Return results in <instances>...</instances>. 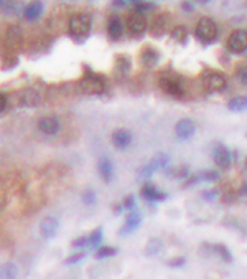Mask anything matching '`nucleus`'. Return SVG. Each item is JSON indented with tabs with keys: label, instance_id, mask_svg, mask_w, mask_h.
<instances>
[{
	"label": "nucleus",
	"instance_id": "nucleus-1",
	"mask_svg": "<svg viewBox=\"0 0 247 279\" xmlns=\"http://www.w3.org/2000/svg\"><path fill=\"white\" fill-rule=\"evenodd\" d=\"M91 25L93 20L88 14H75L69 19V33L76 40H84L91 33Z\"/></svg>",
	"mask_w": 247,
	"mask_h": 279
},
{
	"label": "nucleus",
	"instance_id": "nucleus-2",
	"mask_svg": "<svg viewBox=\"0 0 247 279\" xmlns=\"http://www.w3.org/2000/svg\"><path fill=\"white\" fill-rule=\"evenodd\" d=\"M196 38L205 45H211L218 38V25L214 20H211L209 17H203L199 19L196 25Z\"/></svg>",
	"mask_w": 247,
	"mask_h": 279
},
{
	"label": "nucleus",
	"instance_id": "nucleus-3",
	"mask_svg": "<svg viewBox=\"0 0 247 279\" xmlns=\"http://www.w3.org/2000/svg\"><path fill=\"white\" fill-rule=\"evenodd\" d=\"M160 88H162L167 94L173 96V98H178V99L183 98L186 93L183 81H181L176 75L162 76V80H160Z\"/></svg>",
	"mask_w": 247,
	"mask_h": 279
},
{
	"label": "nucleus",
	"instance_id": "nucleus-4",
	"mask_svg": "<svg viewBox=\"0 0 247 279\" xmlns=\"http://www.w3.org/2000/svg\"><path fill=\"white\" fill-rule=\"evenodd\" d=\"M203 85L209 93H223L228 89V78L219 71H208L203 76Z\"/></svg>",
	"mask_w": 247,
	"mask_h": 279
},
{
	"label": "nucleus",
	"instance_id": "nucleus-5",
	"mask_svg": "<svg viewBox=\"0 0 247 279\" xmlns=\"http://www.w3.org/2000/svg\"><path fill=\"white\" fill-rule=\"evenodd\" d=\"M81 89L86 94H102L106 91V81L99 75H86L81 80Z\"/></svg>",
	"mask_w": 247,
	"mask_h": 279
},
{
	"label": "nucleus",
	"instance_id": "nucleus-6",
	"mask_svg": "<svg viewBox=\"0 0 247 279\" xmlns=\"http://www.w3.org/2000/svg\"><path fill=\"white\" fill-rule=\"evenodd\" d=\"M228 50L231 53L241 55L247 50V32L246 30H234L228 38Z\"/></svg>",
	"mask_w": 247,
	"mask_h": 279
},
{
	"label": "nucleus",
	"instance_id": "nucleus-7",
	"mask_svg": "<svg viewBox=\"0 0 247 279\" xmlns=\"http://www.w3.org/2000/svg\"><path fill=\"white\" fill-rule=\"evenodd\" d=\"M147 27H149V21H147L145 15L140 14V12H133V14L129 17L127 28L132 37H142V35L147 32Z\"/></svg>",
	"mask_w": 247,
	"mask_h": 279
},
{
	"label": "nucleus",
	"instance_id": "nucleus-8",
	"mask_svg": "<svg viewBox=\"0 0 247 279\" xmlns=\"http://www.w3.org/2000/svg\"><path fill=\"white\" fill-rule=\"evenodd\" d=\"M213 159H214V164L218 165L219 169H224V171L231 167L232 164V154L224 144H216L214 146Z\"/></svg>",
	"mask_w": 247,
	"mask_h": 279
},
{
	"label": "nucleus",
	"instance_id": "nucleus-9",
	"mask_svg": "<svg viewBox=\"0 0 247 279\" xmlns=\"http://www.w3.org/2000/svg\"><path fill=\"white\" fill-rule=\"evenodd\" d=\"M38 129L45 136L53 137L61 130V123H59V119L56 116H45L38 121Z\"/></svg>",
	"mask_w": 247,
	"mask_h": 279
},
{
	"label": "nucleus",
	"instance_id": "nucleus-10",
	"mask_svg": "<svg viewBox=\"0 0 247 279\" xmlns=\"http://www.w3.org/2000/svg\"><path fill=\"white\" fill-rule=\"evenodd\" d=\"M194 132H196V124H194L193 119H188V117L180 119L175 126V136L180 141H188L194 136Z\"/></svg>",
	"mask_w": 247,
	"mask_h": 279
},
{
	"label": "nucleus",
	"instance_id": "nucleus-11",
	"mask_svg": "<svg viewBox=\"0 0 247 279\" xmlns=\"http://www.w3.org/2000/svg\"><path fill=\"white\" fill-rule=\"evenodd\" d=\"M59 230V220L53 215H48L45 216L43 220L40 221V235L45 239H51L56 236Z\"/></svg>",
	"mask_w": 247,
	"mask_h": 279
},
{
	"label": "nucleus",
	"instance_id": "nucleus-12",
	"mask_svg": "<svg viewBox=\"0 0 247 279\" xmlns=\"http://www.w3.org/2000/svg\"><path fill=\"white\" fill-rule=\"evenodd\" d=\"M112 144L117 149H127L132 144V134L127 129H115L112 132Z\"/></svg>",
	"mask_w": 247,
	"mask_h": 279
},
{
	"label": "nucleus",
	"instance_id": "nucleus-13",
	"mask_svg": "<svg viewBox=\"0 0 247 279\" xmlns=\"http://www.w3.org/2000/svg\"><path fill=\"white\" fill-rule=\"evenodd\" d=\"M97 171H99V175L106 184H109L112 180V177H114V165H112V160L109 157H101L97 162Z\"/></svg>",
	"mask_w": 247,
	"mask_h": 279
},
{
	"label": "nucleus",
	"instance_id": "nucleus-14",
	"mask_svg": "<svg viewBox=\"0 0 247 279\" xmlns=\"http://www.w3.org/2000/svg\"><path fill=\"white\" fill-rule=\"evenodd\" d=\"M140 223H142V215H140V213H138L137 210H132V212L127 215V218H125L124 226L120 228V233H122V235H127V233L135 232L138 226H140Z\"/></svg>",
	"mask_w": 247,
	"mask_h": 279
},
{
	"label": "nucleus",
	"instance_id": "nucleus-15",
	"mask_svg": "<svg viewBox=\"0 0 247 279\" xmlns=\"http://www.w3.org/2000/svg\"><path fill=\"white\" fill-rule=\"evenodd\" d=\"M140 195L145 200H149V202H162V200L167 198V193H165V192L158 190L157 187H153L152 184H145L142 187Z\"/></svg>",
	"mask_w": 247,
	"mask_h": 279
},
{
	"label": "nucleus",
	"instance_id": "nucleus-16",
	"mask_svg": "<svg viewBox=\"0 0 247 279\" xmlns=\"http://www.w3.org/2000/svg\"><path fill=\"white\" fill-rule=\"evenodd\" d=\"M122 32H124V25H122V20L119 17H111L109 19V23H107V33L112 40H119L122 37Z\"/></svg>",
	"mask_w": 247,
	"mask_h": 279
},
{
	"label": "nucleus",
	"instance_id": "nucleus-17",
	"mask_svg": "<svg viewBox=\"0 0 247 279\" xmlns=\"http://www.w3.org/2000/svg\"><path fill=\"white\" fill-rule=\"evenodd\" d=\"M41 12H43V3L40 0H33V2H30L28 5L23 8V17L27 20L33 21L41 15Z\"/></svg>",
	"mask_w": 247,
	"mask_h": 279
},
{
	"label": "nucleus",
	"instance_id": "nucleus-18",
	"mask_svg": "<svg viewBox=\"0 0 247 279\" xmlns=\"http://www.w3.org/2000/svg\"><path fill=\"white\" fill-rule=\"evenodd\" d=\"M158 60L160 55L157 50H153V48H144V51H142V63L147 68H153L158 63Z\"/></svg>",
	"mask_w": 247,
	"mask_h": 279
},
{
	"label": "nucleus",
	"instance_id": "nucleus-19",
	"mask_svg": "<svg viewBox=\"0 0 247 279\" xmlns=\"http://www.w3.org/2000/svg\"><path fill=\"white\" fill-rule=\"evenodd\" d=\"M0 279H19V268L14 263L0 266Z\"/></svg>",
	"mask_w": 247,
	"mask_h": 279
},
{
	"label": "nucleus",
	"instance_id": "nucleus-20",
	"mask_svg": "<svg viewBox=\"0 0 247 279\" xmlns=\"http://www.w3.org/2000/svg\"><path fill=\"white\" fill-rule=\"evenodd\" d=\"M228 109L232 112H241L247 109V96H236V98L229 99Z\"/></svg>",
	"mask_w": 247,
	"mask_h": 279
},
{
	"label": "nucleus",
	"instance_id": "nucleus-21",
	"mask_svg": "<svg viewBox=\"0 0 247 279\" xmlns=\"http://www.w3.org/2000/svg\"><path fill=\"white\" fill-rule=\"evenodd\" d=\"M20 10V5L19 2H14V0H0V12L7 15H14V14H19Z\"/></svg>",
	"mask_w": 247,
	"mask_h": 279
},
{
	"label": "nucleus",
	"instance_id": "nucleus-22",
	"mask_svg": "<svg viewBox=\"0 0 247 279\" xmlns=\"http://www.w3.org/2000/svg\"><path fill=\"white\" fill-rule=\"evenodd\" d=\"M167 173L173 178H181V180H185L186 177H188V167H185V165H178V167H168Z\"/></svg>",
	"mask_w": 247,
	"mask_h": 279
},
{
	"label": "nucleus",
	"instance_id": "nucleus-23",
	"mask_svg": "<svg viewBox=\"0 0 247 279\" xmlns=\"http://www.w3.org/2000/svg\"><path fill=\"white\" fill-rule=\"evenodd\" d=\"M150 164L153 165L155 171H158V169H168V164H170V157H168L167 154H158L153 160H152Z\"/></svg>",
	"mask_w": 247,
	"mask_h": 279
},
{
	"label": "nucleus",
	"instance_id": "nucleus-24",
	"mask_svg": "<svg viewBox=\"0 0 247 279\" xmlns=\"http://www.w3.org/2000/svg\"><path fill=\"white\" fill-rule=\"evenodd\" d=\"M213 251L216 253V255L219 256L223 261H226V263H231L232 261V255L229 253V250L224 245H214L213 246Z\"/></svg>",
	"mask_w": 247,
	"mask_h": 279
},
{
	"label": "nucleus",
	"instance_id": "nucleus-25",
	"mask_svg": "<svg viewBox=\"0 0 247 279\" xmlns=\"http://www.w3.org/2000/svg\"><path fill=\"white\" fill-rule=\"evenodd\" d=\"M117 250L112 246H99L97 251H96V258L97 259H106V258H112V256H115Z\"/></svg>",
	"mask_w": 247,
	"mask_h": 279
},
{
	"label": "nucleus",
	"instance_id": "nucleus-26",
	"mask_svg": "<svg viewBox=\"0 0 247 279\" xmlns=\"http://www.w3.org/2000/svg\"><path fill=\"white\" fill-rule=\"evenodd\" d=\"M88 241H89V246L93 248H99L102 243V228H96L93 233L88 236Z\"/></svg>",
	"mask_w": 247,
	"mask_h": 279
},
{
	"label": "nucleus",
	"instance_id": "nucleus-27",
	"mask_svg": "<svg viewBox=\"0 0 247 279\" xmlns=\"http://www.w3.org/2000/svg\"><path fill=\"white\" fill-rule=\"evenodd\" d=\"M171 38L178 43H186V38H188V32H186L185 27H175L171 30Z\"/></svg>",
	"mask_w": 247,
	"mask_h": 279
},
{
	"label": "nucleus",
	"instance_id": "nucleus-28",
	"mask_svg": "<svg viewBox=\"0 0 247 279\" xmlns=\"http://www.w3.org/2000/svg\"><path fill=\"white\" fill-rule=\"evenodd\" d=\"M38 101H40V96L35 93V91L28 89V91H25V93H23V99H21V103L27 104V106H35Z\"/></svg>",
	"mask_w": 247,
	"mask_h": 279
},
{
	"label": "nucleus",
	"instance_id": "nucleus-29",
	"mask_svg": "<svg viewBox=\"0 0 247 279\" xmlns=\"http://www.w3.org/2000/svg\"><path fill=\"white\" fill-rule=\"evenodd\" d=\"M167 28V17H158L153 21V35H162Z\"/></svg>",
	"mask_w": 247,
	"mask_h": 279
},
{
	"label": "nucleus",
	"instance_id": "nucleus-30",
	"mask_svg": "<svg viewBox=\"0 0 247 279\" xmlns=\"http://www.w3.org/2000/svg\"><path fill=\"white\" fill-rule=\"evenodd\" d=\"M198 177H199V180H201V182H216V180H219V173L214 172V171L199 172Z\"/></svg>",
	"mask_w": 247,
	"mask_h": 279
},
{
	"label": "nucleus",
	"instance_id": "nucleus-31",
	"mask_svg": "<svg viewBox=\"0 0 247 279\" xmlns=\"http://www.w3.org/2000/svg\"><path fill=\"white\" fill-rule=\"evenodd\" d=\"M162 250V241L160 239H150L149 246H147V255H157Z\"/></svg>",
	"mask_w": 247,
	"mask_h": 279
},
{
	"label": "nucleus",
	"instance_id": "nucleus-32",
	"mask_svg": "<svg viewBox=\"0 0 247 279\" xmlns=\"http://www.w3.org/2000/svg\"><path fill=\"white\" fill-rule=\"evenodd\" d=\"M129 68H131V62H129L127 56H119V58H117V69H119L120 73H127Z\"/></svg>",
	"mask_w": 247,
	"mask_h": 279
},
{
	"label": "nucleus",
	"instance_id": "nucleus-33",
	"mask_svg": "<svg viewBox=\"0 0 247 279\" xmlns=\"http://www.w3.org/2000/svg\"><path fill=\"white\" fill-rule=\"evenodd\" d=\"M155 10V7L149 2H142V0H137L135 2V12H140V14H145V12Z\"/></svg>",
	"mask_w": 247,
	"mask_h": 279
},
{
	"label": "nucleus",
	"instance_id": "nucleus-34",
	"mask_svg": "<svg viewBox=\"0 0 247 279\" xmlns=\"http://www.w3.org/2000/svg\"><path fill=\"white\" fill-rule=\"evenodd\" d=\"M82 202H84L86 205H94L96 203V192L94 190H86L84 193H82Z\"/></svg>",
	"mask_w": 247,
	"mask_h": 279
},
{
	"label": "nucleus",
	"instance_id": "nucleus-35",
	"mask_svg": "<svg viewBox=\"0 0 247 279\" xmlns=\"http://www.w3.org/2000/svg\"><path fill=\"white\" fill-rule=\"evenodd\" d=\"M236 76H237V80L242 83V85L247 86V64H242V66L237 68Z\"/></svg>",
	"mask_w": 247,
	"mask_h": 279
},
{
	"label": "nucleus",
	"instance_id": "nucleus-36",
	"mask_svg": "<svg viewBox=\"0 0 247 279\" xmlns=\"http://www.w3.org/2000/svg\"><path fill=\"white\" fill-rule=\"evenodd\" d=\"M86 246H89L88 236H81V238H76L75 241H73V248H81V250H84Z\"/></svg>",
	"mask_w": 247,
	"mask_h": 279
},
{
	"label": "nucleus",
	"instance_id": "nucleus-37",
	"mask_svg": "<svg viewBox=\"0 0 247 279\" xmlns=\"http://www.w3.org/2000/svg\"><path fill=\"white\" fill-rule=\"evenodd\" d=\"M122 208L124 210H129V212H132V210H135V198L132 197H127L124 200V203H122Z\"/></svg>",
	"mask_w": 247,
	"mask_h": 279
},
{
	"label": "nucleus",
	"instance_id": "nucleus-38",
	"mask_svg": "<svg viewBox=\"0 0 247 279\" xmlns=\"http://www.w3.org/2000/svg\"><path fill=\"white\" fill-rule=\"evenodd\" d=\"M84 258V253H76V255H71L69 258L66 259V264H76Z\"/></svg>",
	"mask_w": 247,
	"mask_h": 279
},
{
	"label": "nucleus",
	"instance_id": "nucleus-39",
	"mask_svg": "<svg viewBox=\"0 0 247 279\" xmlns=\"http://www.w3.org/2000/svg\"><path fill=\"white\" fill-rule=\"evenodd\" d=\"M218 197V190H206L203 192V198L205 200H214Z\"/></svg>",
	"mask_w": 247,
	"mask_h": 279
},
{
	"label": "nucleus",
	"instance_id": "nucleus-40",
	"mask_svg": "<svg viewBox=\"0 0 247 279\" xmlns=\"http://www.w3.org/2000/svg\"><path fill=\"white\" fill-rule=\"evenodd\" d=\"M5 107H7V96L3 93H0V112H2Z\"/></svg>",
	"mask_w": 247,
	"mask_h": 279
},
{
	"label": "nucleus",
	"instance_id": "nucleus-41",
	"mask_svg": "<svg viewBox=\"0 0 247 279\" xmlns=\"http://www.w3.org/2000/svg\"><path fill=\"white\" fill-rule=\"evenodd\" d=\"M168 264H170V266H176V268H178V266H183V264H185V258H176V259H171Z\"/></svg>",
	"mask_w": 247,
	"mask_h": 279
},
{
	"label": "nucleus",
	"instance_id": "nucleus-42",
	"mask_svg": "<svg viewBox=\"0 0 247 279\" xmlns=\"http://www.w3.org/2000/svg\"><path fill=\"white\" fill-rule=\"evenodd\" d=\"M181 8H183L185 12H193V5L190 2H183V3H181Z\"/></svg>",
	"mask_w": 247,
	"mask_h": 279
},
{
	"label": "nucleus",
	"instance_id": "nucleus-43",
	"mask_svg": "<svg viewBox=\"0 0 247 279\" xmlns=\"http://www.w3.org/2000/svg\"><path fill=\"white\" fill-rule=\"evenodd\" d=\"M194 2H198V3H208L209 0H194Z\"/></svg>",
	"mask_w": 247,
	"mask_h": 279
},
{
	"label": "nucleus",
	"instance_id": "nucleus-44",
	"mask_svg": "<svg viewBox=\"0 0 247 279\" xmlns=\"http://www.w3.org/2000/svg\"><path fill=\"white\" fill-rule=\"evenodd\" d=\"M244 167H246V171H247V159H246V162H244Z\"/></svg>",
	"mask_w": 247,
	"mask_h": 279
}]
</instances>
